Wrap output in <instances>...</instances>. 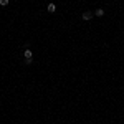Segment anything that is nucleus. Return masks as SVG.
Segmentation results:
<instances>
[{
  "label": "nucleus",
  "mask_w": 124,
  "mask_h": 124,
  "mask_svg": "<svg viewBox=\"0 0 124 124\" xmlns=\"http://www.w3.org/2000/svg\"><path fill=\"white\" fill-rule=\"evenodd\" d=\"M23 55H25V60H31V58H33L31 50H25V51H23Z\"/></svg>",
  "instance_id": "1"
},
{
  "label": "nucleus",
  "mask_w": 124,
  "mask_h": 124,
  "mask_svg": "<svg viewBox=\"0 0 124 124\" xmlns=\"http://www.w3.org/2000/svg\"><path fill=\"white\" fill-rule=\"evenodd\" d=\"M93 18V13H91V12H85V13H83V20H91Z\"/></svg>",
  "instance_id": "2"
},
{
  "label": "nucleus",
  "mask_w": 124,
  "mask_h": 124,
  "mask_svg": "<svg viewBox=\"0 0 124 124\" xmlns=\"http://www.w3.org/2000/svg\"><path fill=\"white\" fill-rule=\"evenodd\" d=\"M46 8H48V12H50V13H53V12L56 10V7H55V3H50V5H48Z\"/></svg>",
  "instance_id": "3"
},
{
  "label": "nucleus",
  "mask_w": 124,
  "mask_h": 124,
  "mask_svg": "<svg viewBox=\"0 0 124 124\" xmlns=\"http://www.w3.org/2000/svg\"><path fill=\"white\" fill-rule=\"evenodd\" d=\"M94 13L98 15V17H103V15H104V10H103V8H98V10L94 12Z\"/></svg>",
  "instance_id": "4"
},
{
  "label": "nucleus",
  "mask_w": 124,
  "mask_h": 124,
  "mask_svg": "<svg viewBox=\"0 0 124 124\" xmlns=\"http://www.w3.org/2000/svg\"><path fill=\"white\" fill-rule=\"evenodd\" d=\"M0 5H3V7L8 5V0H0Z\"/></svg>",
  "instance_id": "5"
}]
</instances>
